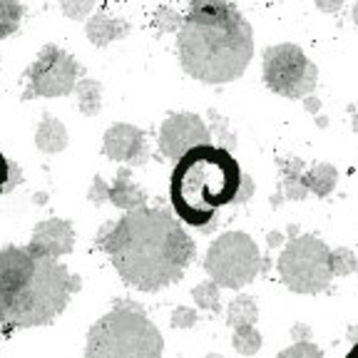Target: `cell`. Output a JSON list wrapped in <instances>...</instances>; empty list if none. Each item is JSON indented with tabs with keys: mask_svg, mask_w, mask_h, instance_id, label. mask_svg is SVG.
Segmentation results:
<instances>
[{
	"mask_svg": "<svg viewBox=\"0 0 358 358\" xmlns=\"http://www.w3.org/2000/svg\"><path fill=\"white\" fill-rule=\"evenodd\" d=\"M262 268L259 244L246 231H224L204 254V271L219 289H244L262 274Z\"/></svg>",
	"mask_w": 358,
	"mask_h": 358,
	"instance_id": "cell-6",
	"label": "cell"
},
{
	"mask_svg": "<svg viewBox=\"0 0 358 358\" xmlns=\"http://www.w3.org/2000/svg\"><path fill=\"white\" fill-rule=\"evenodd\" d=\"M10 172H13V162L6 159V155L0 152V194L10 192Z\"/></svg>",
	"mask_w": 358,
	"mask_h": 358,
	"instance_id": "cell-31",
	"label": "cell"
},
{
	"mask_svg": "<svg viewBox=\"0 0 358 358\" xmlns=\"http://www.w3.org/2000/svg\"><path fill=\"white\" fill-rule=\"evenodd\" d=\"M209 120H212V129H209V134H214L219 142H222V150L231 152L236 147V140H234V134L229 132V127H227V120L219 117V112L217 110H209Z\"/></svg>",
	"mask_w": 358,
	"mask_h": 358,
	"instance_id": "cell-24",
	"label": "cell"
},
{
	"mask_svg": "<svg viewBox=\"0 0 358 358\" xmlns=\"http://www.w3.org/2000/svg\"><path fill=\"white\" fill-rule=\"evenodd\" d=\"M231 346H234L236 353L241 356H257L264 346V338L259 334L257 326H241V329H231Z\"/></svg>",
	"mask_w": 358,
	"mask_h": 358,
	"instance_id": "cell-20",
	"label": "cell"
},
{
	"mask_svg": "<svg viewBox=\"0 0 358 358\" xmlns=\"http://www.w3.org/2000/svg\"><path fill=\"white\" fill-rule=\"evenodd\" d=\"M107 201L122 212H134V209L147 207V194L132 179L129 169H120L115 182L110 185V192H107Z\"/></svg>",
	"mask_w": 358,
	"mask_h": 358,
	"instance_id": "cell-13",
	"label": "cell"
},
{
	"mask_svg": "<svg viewBox=\"0 0 358 358\" xmlns=\"http://www.w3.org/2000/svg\"><path fill=\"white\" fill-rule=\"evenodd\" d=\"M196 321H199V313L189 306H177L172 311V319H169V326L172 329H194Z\"/></svg>",
	"mask_w": 358,
	"mask_h": 358,
	"instance_id": "cell-27",
	"label": "cell"
},
{
	"mask_svg": "<svg viewBox=\"0 0 358 358\" xmlns=\"http://www.w3.org/2000/svg\"><path fill=\"white\" fill-rule=\"evenodd\" d=\"M241 169L231 152L201 145L174 164L169 179V201L179 222L199 231L217 227V212L229 207L239 192Z\"/></svg>",
	"mask_w": 358,
	"mask_h": 358,
	"instance_id": "cell-4",
	"label": "cell"
},
{
	"mask_svg": "<svg viewBox=\"0 0 358 358\" xmlns=\"http://www.w3.org/2000/svg\"><path fill=\"white\" fill-rule=\"evenodd\" d=\"M291 338H294V343H306V341H311V326H306V324H294V326H291Z\"/></svg>",
	"mask_w": 358,
	"mask_h": 358,
	"instance_id": "cell-32",
	"label": "cell"
},
{
	"mask_svg": "<svg viewBox=\"0 0 358 358\" xmlns=\"http://www.w3.org/2000/svg\"><path fill=\"white\" fill-rule=\"evenodd\" d=\"M303 105H306V110H308V112H319L321 102L316 100V97H311V95H308V97H303Z\"/></svg>",
	"mask_w": 358,
	"mask_h": 358,
	"instance_id": "cell-34",
	"label": "cell"
},
{
	"mask_svg": "<svg viewBox=\"0 0 358 358\" xmlns=\"http://www.w3.org/2000/svg\"><path fill=\"white\" fill-rule=\"evenodd\" d=\"M316 8L324 13H338L343 8V0H316Z\"/></svg>",
	"mask_w": 358,
	"mask_h": 358,
	"instance_id": "cell-33",
	"label": "cell"
},
{
	"mask_svg": "<svg viewBox=\"0 0 358 358\" xmlns=\"http://www.w3.org/2000/svg\"><path fill=\"white\" fill-rule=\"evenodd\" d=\"M78 60L70 52L57 48V45H45L25 73L28 75V90L22 92V100L70 95L78 85Z\"/></svg>",
	"mask_w": 358,
	"mask_h": 358,
	"instance_id": "cell-9",
	"label": "cell"
},
{
	"mask_svg": "<svg viewBox=\"0 0 358 358\" xmlns=\"http://www.w3.org/2000/svg\"><path fill=\"white\" fill-rule=\"evenodd\" d=\"M281 241H284V234H281V231H271V234H268V246H279Z\"/></svg>",
	"mask_w": 358,
	"mask_h": 358,
	"instance_id": "cell-35",
	"label": "cell"
},
{
	"mask_svg": "<svg viewBox=\"0 0 358 358\" xmlns=\"http://www.w3.org/2000/svg\"><path fill=\"white\" fill-rule=\"evenodd\" d=\"M264 83L271 92L289 100H303L319 83V67L313 65L299 45L279 43L264 50Z\"/></svg>",
	"mask_w": 358,
	"mask_h": 358,
	"instance_id": "cell-8",
	"label": "cell"
},
{
	"mask_svg": "<svg viewBox=\"0 0 358 358\" xmlns=\"http://www.w3.org/2000/svg\"><path fill=\"white\" fill-rule=\"evenodd\" d=\"M201 145H212L207 122L194 112H174L159 127V152L167 159L179 162L189 150Z\"/></svg>",
	"mask_w": 358,
	"mask_h": 358,
	"instance_id": "cell-10",
	"label": "cell"
},
{
	"mask_svg": "<svg viewBox=\"0 0 358 358\" xmlns=\"http://www.w3.org/2000/svg\"><path fill=\"white\" fill-rule=\"evenodd\" d=\"M353 22L358 25V0H356V6H353Z\"/></svg>",
	"mask_w": 358,
	"mask_h": 358,
	"instance_id": "cell-38",
	"label": "cell"
},
{
	"mask_svg": "<svg viewBox=\"0 0 358 358\" xmlns=\"http://www.w3.org/2000/svg\"><path fill=\"white\" fill-rule=\"evenodd\" d=\"M207 358H224L222 353H207Z\"/></svg>",
	"mask_w": 358,
	"mask_h": 358,
	"instance_id": "cell-40",
	"label": "cell"
},
{
	"mask_svg": "<svg viewBox=\"0 0 358 358\" xmlns=\"http://www.w3.org/2000/svg\"><path fill=\"white\" fill-rule=\"evenodd\" d=\"M22 20V6L17 0H0V40L17 30Z\"/></svg>",
	"mask_w": 358,
	"mask_h": 358,
	"instance_id": "cell-22",
	"label": "cell"
},
{
	"mask_svg": "<svg viewBox=\"0 0 358 358\" xmlns=\"http://www.w3.org/2000/svg\"><path fill=\"white\" fill-rule=\"evenodd\" d=\"M252 194H254V182H252V177L241 172L239 192H236V196H234V201H231V204H244V201L252 199Z\"/></svg>",
	"mask_w": 358,
	"mask_h": 358,
	"instance_id": "cell-30",
	"label": "cell"
},
{
	"mask_svg": "<svg viewBox=\"0 0 358 358\" xmlns=\"http://www.w3.org/2000/svg\"><path fill=\"white\" fill-rule=\"evenodd\" d=\"M60 8L67 17L73 20H85L90 15V10L95 8V0H60Z\"/></svg>",
	"mask_w": 358,
	"mask_h": 358,
	"instance_id": "cell-25",
	"label": "cell"
},
{
	"mask_svg": "<svg viewBox=\"0 0 358 358\" xmlns=\"http://www.w3.org/2000/svg\"><path fill=\"white\" fill-rule=\"evenodd\" d=\"M348 338H351L353 343H358V326H351V329H348Z\"/></svg>",
	"mask_w": 358,
	"mask_h": 358,
	"instance_id": "cell-36",
	"label": "cell"
},
{
	"mask_svg": "<svg viewBox=\"0 0 358 358\" xmlns=\"http://www.w3.org/2000/svg\"><path fill=\"white\" fill-rule=\"evenodd\" d=\"M85 33H87L92 45L105 48V45L124 38V35L129 33V25H127V20H117V17H110V15H105V13H100V15L90 17Z\"/></svg>",
	"mask_w": 358,
	"mask_h": 358,
	"instance_id": "cell-15",
	"label": "cell"
},
{
	"mask_svg": "<svg viewBox=\"0 0 358 358\" xmlns=\"http://www.w3.org/2000/svg\"><path fill=\"white\" fill-rule=\"evenodd\" d=\"M95 244L107 254L120 279L142 294H157L177 284L196 254L179 219L150 207L124 212L117 222L102 224Z\"/></svg>",
	"mask_w": 358,
	"mask_h": 358,
	"instance_id": "cell-1",
	"label": "cell"
},
{
	"mask_svg": "<svg viewBox=\"0 0 358 358\" xmlns=\"http://www.w3.org/2000/svg\"><path fill=\"white\" fill-rule=\"evenodd\" d=\"M35 145L45 155H60L67 145H70V137H67V129L55 115L45 112L43 120H40L38 129H35Z\"/></svg>",
	"mask_w": 358,
	"mask_h": 358,
	"instance_id": "cell-14",
	"label": "cell"
},
{
	"mask_svg": "<svg viewBox=\"0 0 358 358\" xmlns=\"http://www.w3.org/2000/svg\"><path fill=\"white\" fill-rule=\"evenodd\" d=\"M102 155L112 162L127 164V167H142L150 159V147H147L145 132L140 127L117 122L102 137Z\"/></svg>",
	"mask_w": 358,
	"mask_h": 358,
	"instance_id": "cell-11",
	"label": "cell"
},
{
	"mask_svg": "<svg viewBox=\"0 0 358 358\" xmlns=\"http://www.w3.org/2000/svg\"><path fill=\"white\" fill-rule=\"evenodd\" d=\"M107 192H110V185H105V179H102L100 174H95V179H92V187H90L87 199L92 201L95 207H100V204H105V201H107Z\"/></svg>",
	"mask_w": 358,
	"mask_h": 358,
	"instance_id": "cell-29",
	"label": "cell"
},
{
	"mask_svg": "<svg viewBox=\"0 0 358 358\" xmlns=\"http://www.w3.org/2000/svg\"><path fill=\"white\" fill-rule=\"evenodd\" d=\"M182 70L204 85H227L246 73L254 33L231 0H192L177 35Z\"/></svg>",
	"mask_w": 358,
	"mask_h": 358,
	"instance_id": "cell-3",
	"label": "cell"
},
{
	"mask_svg": "<svg viewBox=\"0 0 358 358\" xmlns=\"http://www.w3.org/2000/svg\"><path fill=\"white\" fill-rule=\"evenodd\" d=\"M75 92H78V107L85 117H95L102 110V85L97 80H80L75 85Z\"/></svg>",
	"mask_w": 358,
	"mask_h": 358,
	"instance_id": "cell-19",
	"label": "cell"
},
{
	"mask_svg": "<svg viewBox=\"0 0 358 358\" xmlns=\"http://www.w3.org/2000/svg\"><path fill=\"white\" fill-rule=\"evenodd\" d=\"M25 246H28L35 257L60 262L62 257L73 254V249H75L73 222H67V219H60V217L43 219V222H38L33 227V234H30V241Z\"/></svg>",
	"mask_w": 358,
	"mask_h": 358,
	"instance_id": "cell-12",
	"label": "cell"
},
{
	"mask_svg": "<svg viewBox=\"0 0 358 358\" xmlns=\"http://www.w3.org/2000/svg\"><path fill=\"white\" fill-rule=\"evenodd\" d=\"M259 321V306L254 296L239 294L227 306V326L229 329H241V326H257Z\"/></svg>",
	"mask_w": 358,
	"mask_h": 358,
	"instance_id": "cell-17",
	"label": "cell"
},
{
	"mask_svg": "<svg viewBox=\"0 0 358 358\" xmlns=\"http://www.w3.org/2000/svg\"><path fill=\"white\" fill-rule=\"evenodd\" d=\"M358 271V257L346 249V246H338L331 252V274L334 276H348Z\"/></svg>",
	"mask_w": 358,
	"mask_h": 358,
	"instance_id": "cell-23",
	"label": "cell"
},
{
	"mask_svg": "<svg viewBox=\"0 0 358 358\" xmlns=\"http://www.w3.org/2000/svg\"><path fill=\"white\" fill-rule=\"evenodd\" d=\"M192 299L199 308L212 313H222V294H219V286L212 279L201 281L192 289Z\"/></svg>",
	"mask_w": 358,
	"mask_h": 358,
	"instance_id": "cell-21",
	"label": "cell"
},
{
	"mask_svg": "<svg viewBox=\"0 0 358 358\" xmlns=\"http://www.w3.org/2000/svg\"><path fill=\"white\" fill-rule=\"evenodd\" d=\"M281 167V196L291 201H303L308 196V189L303 185V162L299 157H286L279 159Z\"/></svg>",
	"mask_w": 358,
	"mask_h": 358,
	"instance_id": "cell-16",
	"label": "cell"
},
{
	"mask_svg": "<svg viewBox=\"0 0 358 358\" xmlns=\"http://www.w3.org/2000/svg\"><path fill=\"white\" fill-rule=\"evenodd\" d=\"M276 358H324L321 348L316 343L306 341V343H294V346L284 348Z\"/></svg>",
	"mask_w": 358,
	"mask_h": 358,
	"instance_id": "cell-26",
	"label": "cell"
},
{
	"mask_svg": "<svg viewBox=\"0 0 358 358\" xmlns=\"http://www.w3.org/2000/svg\"><path fill=\"white\" fill-rule=\"evenodd\" d=\"M353 132L358 134V115H353Z\"/></svg>",
	"mask_w": 358,
	"mask_h": 358,
	"instance_id": "cell-39",
	"label": "cell"
},
{
	"mask_svg": "<svg viewBox=\"0 0 358 358\" xmlns=\"http://www.w3.org/2000/svg\"><path fill=\"white\" fill-rule=\"evenodd\" d=\"M182 20L185 17L179 15V13H174V10H169V8H159L157 10V15H155V22H157V28L159 30H179L182 28Z\"/></svg>",
	"mask_w": 358,
	"mask_h": 358,
	"instance_id": "cell-28",
	"label": "cell"
},
{
	"mask_svg": "<svg viewBox=\"0 0 358 358\" xmlns=\"http://www.w3.org/2000/svg\"><path fill=\"white\" fill-rule=\"evenodd\" d=\"M83 279L62 262L35 257L25 244L0 249V336L50 326L65 313Z\"/></svg>",
	"mask_w": 358,
	"mask_h": 358,
	"instance_id": "cell-2",
	"label": "cell"
},
{
	"mask_svg": "<svg viewBox=\"0 0 358 358\" xmlns=\"http://www.w3.org/2000/svg\"><path fill=\"white\" fill-rule=\"evenodd\" d=\"M164 336L134 301L115 306L90 326L85 358H162Z\"/></svg>",
	"mask_w": 358,
	"mask_h": 358,
	"instance_id": "cell-5",
	"label": "cell"
},
{
	"mask_svg": "<svg viewBox=\"0 0 358 358\" xmlns=\"http://www.w3.org/2000/svg\"><path fill=\"white\" fill-rule=\"evenodd\" d=\"M276 271L284 286L294 294L313 296L329 289L331 279V249L319 236L303 234L291 239L276 259Z\"/></svg>",
	"mask_w": 358,
	"mask_h": 358,
	"instance_id": "cell-7",
	"label": "cell"
},
{
	"mask_svg": "<svg viewBox=\"0 0 358 358\" xmlns=\"http://www.w3.org/2000/svg\"><path fill=\"white\" fill-rule=\"evenodd\" d=\"M336 182H338V169L334 164H313L308 172H303V185L311 194L316 196H329L336 189Z\"/></svg>",
	"mask_w": 358,
	"mask_h": 358,
	"instance_id": "cell-18",
	"label": "cell"
},
{
	"mask_svg": "<svg viewBox=\"0 0 358 358\" xmlns=\"http://www.w3.org/2000/svg\"><path fill=\"white\" fill-rule=\"evenodd\" d=\"M346 358H358V343H353L351 351L346 353Z\"/></svg>",
	"mask_w": 358,
	"mask_h": 358,
	"instance_id": "cell-37",
	"label": "cell"
}]
</instances>
